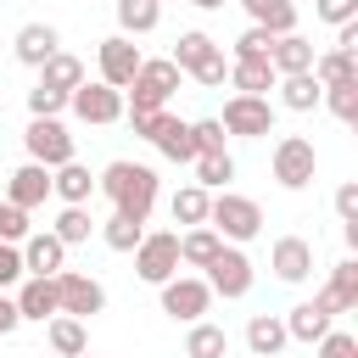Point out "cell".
Here are the masks:
<instances>
[{
  "label": "cell",
  "instance_id": "7402d4cb",
  "mask_svg": "<svg viewBox=\"0 0 358 358\" xmlns=\"http://www.w3.org/2000/svg\"><path fill=\"white\" fill-rule=\"evenodd\" d=\"M11 302H17V313H22V319H39V324L62 313V302H56V280H34V274L22 280V291H17Z\"/></svg>",
  "mask_w": 358,
  "mask_h": 358
},
{
  "label": "cell",
  "instance_id": "1f68e13d",
  "mask_svg": "<svg viewBox=\"0 0 358 358\" xmlns=\"http://www.w3.org/2000/svg\"><path fill=\"white\" fill-rule=\"evenodd\" d=\"M207 207H213V196H207L201 185H185V190H173V224L196 229V224H207Z\"/></svg>",
  "mask_w": 358,
  "mask_h": 358
},
{
  "label": "cell",
  "instance_id": "d590c367",
  "mask_svg": "<svg viewBox=\"0 0 358 358\" xmlns=\"http://www.w3.org/2000/svg\"><path fill=\"white\" fill-rule=\"evenodd\" d=\"M140 235H145V224H134V218H123V213H112V218L101 224V241H106L112 252H134Z\"/></svg>",
  "mask_w": 358,
  "mask_h": 358
},
{
  "label": "cell",
  "instance_id": "6da1fadb",
  "mask_svg": "<svg viewBox=\"0 0 358 358\" xmlns=\"http://www.w3.org/2000/svg\"><path fill=\"white\" fill-rule=\"evenodd\" d=\"M95 190L112 196V213H123L134 224H145L151 207H157V173L145 162H106V173L95 179Z\"/></svg>",
  "mask_w": 358,
  "mask_h": 358
},
{
  "label": "cell",
  "instance_id": "30bf717a",
  "mask_svg": "<svg viewBox=\"0 0 358 358\" xmlns=\"http://www.w3.org/2000/svg\"><path fill=\"white\" fill-rule=\"evenodd\" d=\"M56 302H62L67 319H90V313L106 308V291H101V280L78 274V268H62V274H56Z\"/></svg>",
  "mask_w": 358,
  "mask_h": 358
},
{
  "label": "cell",
  "instance_id": "277c9868",
  "mask_svg": "<svg viewBox=\"0 0 358 358\" xmlns=\"http://www.w3.org/2000/svg\"><path fill=\"white\" fill-rule=\"evenodd\" d=\"M173 90H179V67H173V62H140V73H134V84H129V106H123V112H162Z\"/></svg>",
  "mask_w": 358,
  "mask_h": 358
},
{
  "label": "cell",
  "instance_id": "5b68a950",
  "mask_svg": "<svg viewBox=\"0 0 358 358\" xmlns=\"http://www.w3.org/2000/svg\"><path fill=\"white\" fill-rule=\"evenodd\" d=\"M134 274L145 285H168L179 274V235L173 229H157V235H140L134 246Z\"/></svg>",
  "mask_w": 358,
  "mask_h": 358
},
{
  "label": "cell",
  "instance_id": "4316f807",
  "mask_svg": "<svg viewBox=\"0 0 358 358\" xmlns=\"http://www.w3.org/2000/svg\"><path fill=\"white\" fill-rule=\"evenodd\" d=\"M39 84H45V90H62V95H73V90L84 84V62H78V56H67V50H56V56L39 67Z\"/></svg>",
  "mask_w": 358,
  "mask_h": 358
},
{
  "label": "cell",
  "instance_id": "ffe728a7",
  "mask_svg": "<svg viewBox=\"0 0 358 358\" xmlns=\"http://www.w3.org/2000/svg\"><path fill=\"white\" fill-rule=\"evenodd\" d=\"M229 84H235V95H263L268 101V90L280 78H274L268 56H241V62H229Z\"/></svg>",
  "mask_w": 358,
  "mask_h": 358
},
{
  "label": "cell",
  "instance_id": "ac0fdd59",
  "mask_svg": "<svg viewBox=\"0 0 358 358\" xmlns=\"http://www.w3.org/2000/svg\"><path fill=\"white\" fill-rule=\"evenodd\" d=\"M56 45H62V39H56V28H50V22H22L11 50H17V62H22V67H45V62L56 56Z\"/></svg>",
  "mask_w": 358,
  "mask_h": 358
},
{
  "label": "cell",
  "instance_id": "816d5d0a",
  "mask_svg": "<svg viewBox=\"0 0 358 358\" xmlns=\"http://www.w3.org/2000/svg\"><path fill=\"white\" fill-rule=\"evenodd\" d=\"M224 358H229V352H224Z\"/></svg>",
  "mask_w": 358,
  "mask_h": 358
},
{
  "label": "cell",
  "instance_id": "7dc6e473",
  "mask_svg": "<svg viewBox=\"0 0 358 358\" xmlns=\"http://www.w3.org/2000/svg\"><path fill=\"white\" fill-rule=\"evenodd\" d=\"M17 324H22V313H17V302H11L6 291H0V336H11Z\"/></svg>",
  "mask_w": 358,
  "mask_h": 358
},
{
  "label": "cell",
  "instance_id": "7c38bea8",
  "mask_svg": "<svg viewBox=\"0 0 358 358\" xmlns=\"http://www.w3.org/2000/svg\"><path fill=\"white\" fill-rule=\"evenodd\" d=\"M140 50H134V39H123V34H112V39H101V84L106 90H129L134 84V73H140Z\"/></svg>",
  "mask_w": 358,
  "mask_h": 358
},
{
  "label": "cell",
  "instance_id": "ba28073f",
  "mask_svg": "<svg viewBox=\"0 0 358 358\" xmlns=\"http://www.w3.org/2000/svg\"><path fill=\"white\" fill-rule=\"evenodd\" d=\"M218 123H224V134H246V140H257V134H274V106H268L263 95H229Z\"/></svg>",
  "mask_w": 358,
  "mask_h": 358
},
{
  "label": "cell",
  "instance_id": "e0dca14e",
  "mask_svg": "<svg viewBox=\"0 0 358 358\" xmlns=\"http://www.w3.org/2000/svg\"><path fill=\"white\" fill-rule=\"evenodd\" d=\"M313 308H324L330 319L336 313H347V308H358V263L347 257V263H336V274H330V285L313 296Z\"/></svg>",
  "mask_w": 358,
  "mask_h": 358
},
{
  "label": "cell",
  "instance_id": "f546056e",
  "mask_svg": "<svg viewBox=\"0 0 358 358\" xmlns=\"http://www.w3.org/2000/svg\"><path fill=\"white\" fill-rule=\"evenodd\" d=\"M324 330H330V313L313 308V302H296L291 319H285V336H291V341H319Z\"/></svg>",
  "mask_w": 358,
  "mask_h": 358
},
{
  "label": "cell",
  "instance_id": "60d3db41",
  "mask_svg": "<svg viewBox=\"0 0 358 358\" xmlns=\"http://www.w3.org/2000/svg\"><path fill=\"white\" fill-rule=\"evenodd\" d=\"M319 358H358V336H347V330H324V336H319Z\"/></svg>",
  "mask_w": 358,
  "mask_h": 358
},
{
  "label": "cell",
  "instance_id": "f907efd6",
  "mask_svg": "<svg viewBox=\"0 0 358 358\" xmlns=\"http://www.w3.org/2000/svg\"><path fill=\"white\" fill-rule=\"evenodd\" d=\"M151 6H162V0H151Z\"/></svg>",
  "mask_w": 358,
  "mask_h": 358
},
{
  "label": "cell",
  "instance_id": "603a6c76",
  "mask_svg": "<svg viewBox=\"0 0 358 358\" xmlns=\"http://www.w3.org/2000/svg\"><path fill=\"white\" fill-rule=\"evenodd\" d=\"M285 319H274V313H252L246 319V347H252V358H280L285 352Z\"/></svg>",
  "mask_w": 358,
  "mask_h": 358
},
{
  "label": "cell",
  "instance_id": "c3c4849f",
  "mask_svg": "<svg viewBox=\"0 0 358 358\" xmlns=\"http://www.w3.org/2000/svg\"><path fill=\"white\" fill-rule=\"evenodd\" d=\"M190 6H201V11H218V6H224V0H190Z\"/></svg>",
  "mask_w": 358,
  "mask_h": 358
},
{
  "label": "cell",
  "instance_id": "3957f363",
  "mask_svg": "<svg viewBox=\"0 0 358 358\" xmlns=\"http://www.w3.org/2000/svg\"><path fill=\"white\" fill-rule=\"evenodd\" d=\"M207 229H218V241H252V235L263 229V207H257L252 196L224 190V196H213V207H207Z\"/></svg>",
  "mask_w": 358,
  "mask_h": 358
},
{
  "label": "cell",
  "instance_id": "8992f818",
  "mask_svg": "<svg viewBox=\"0 0 358 358\" xmlns=\"http://www.w3.org/2000/svg\"><path fill=\"white\" fill-rule=\"evenodd\" d=\"M22 145H28V162H39V168L73 162V134H67L56 117H34V123L22 129Z\"/></svg>",
  "mask_w": 358,
  "mask_h": 358
},
{
  "label": "cell",
  "instance_id": "484cf974",
  "mask_svg": "<svg viewBox=\"0 0 358 358\" xmlns=\"http://www.w3.org/2000/svg\"><path fill=\"white\" fill-rule=\"evenodd\" d=\"M45 341H50V352H56V358H78V352H90V336H84V319H67V313H56V319H50V330H45Z\"/></svg>",
  "mask_w": 358,
  "mask_h": 358
},
{
  "label": "cell",
  "instance_id": "681fc988",
  "mask_svg": "<svg viewBox=\"0 0 358 358\" xmlns=\"http://www.w3.org/2000/svg\"><path fill=\"white\" fill-rule=\"evenodd\" d=\"M78 358H95V352H78Z\"/></svg>",
  "mask_w": 358,
  "mask_h": 358
},
{
  "label": "cell",
  "instance_id": "8fae6325",
  "mask_svg": "<svg viewBox=\"0 0 358 358\" xmlns=\"http://www.w3.org/2000/svg\"><path fill=\"white\" fill-rule=\"evenodd\" d=\"M207 308H213V291H207V280H196V274H173V280L162 285V313H168V319H185V324H196Z\"/></svg>",
  "mask_w": 358,
  "mask_h": 358
},
{
  "label": "cell",
  "instance_id": "cb8c5ba5",
  "mask_svg": "<svg viewBox=\"0 0 358 358\" xmlns=\"http://www.w3.org/2000/svg\"><path fill=\"white\" fill-rule=\"evenodd\" d=\"M246 6V17H252V28H263V34H296V0H241Z\"/></svg>",
  "mask_w": 358,
  "mask_h": 358
},
{
  "label": "cell",
  "instance_id": "e575fe53",
  "mask_svg": "<svg viewBox=\"0 0 358 358\" xmlns=\"http://www.w3.org/2000/svg\"><path fill=\"white\" fill-rule=\"evenodd\" d=\"M90 229H95V218H90L84 207H62V218L50 224V235H56L62 246H78V241H90Z\"/></svg>",
  "mask_w": 358,
  "mask_h": 358
},
{
  "label": "cell",
  "instance_id": "5bb4252c",
  "mask_svg": "<svg viewBox=\"0 0 358 358\" xmlns=\"http://www.w3.org/2000/svg\"><path fill=\"white\" fill-rule=\"evenodd\" d=\"M62 268H67V246H62L50 229H39V235L22 241V274H34V280H56Z\"/></svg>",
  "mask_w": 358,
  "mask_h": 358
},
{
  "label": "cell",
  "instance_id": "836d02e7",
  "mask_svg": "<svg viewBox=\"0 0 358 358\" xmlns=\"http://www.w3.org/2000/svg\"><path fill=\"white\" fill-rule=\"evenodd\" d=\"M313 78H319V84L358 78V56H347V50H324V56H313Z\"/></svg>",
  "mask_w": 358,
  "mask_h": 358
},
{
  "label": "cell",
  "instance_id": "ab89813d",
  "mask_svg": "<svg viewBox=\"0 0 358 358\" xmlns=\"http://www.w3.org/2000/svg\"><path fill=\"white\" fill-rule=\"evenodd\" d=\"M62 106H67V95H62V90H45V84H34V90H28V112H34V117H56Z\"/></svg>",
  "mask_w": 358,
  "mask_h": 358
},
{
  "label": "cell",
  "instance_id": "b9f144b4",
  "mask_svg": "<svg viewBox=\"0 0 358 358\" xmlns=\"http://www.w3.org/2000/svg\"><path fill=\"white\" fill-rule=\"evenodd\" d=\"M313 11H319L330 28H341V22H352V17H358V0H313Z\"/></svg>",
  "mask_w": 358,
  "mask_h": 358
},
{
  "label": "cell",
  "instance_id": "f6af8a7d",
  "mask_svg": "<svg viewBox=\"0 0 358 358\" xmlns=\"http://www.w3.org/2000/svg\"><path fill=\"white\" fill-rule=\"evenodd\" d=\"M336 213H341V224H358V185L352 179L336 190Z\"/></svg>",
  "mask_w": 358,
  "mask_h": 358
},
{
  "label": "cell",
  "instance_id": "7a4b0ae2",
  "mask_svg": "<svg viewBox=\"0 0 358 358\" xmlns=\"http://www.w3.org/2000/svg\"><path fill=\"white\" fill-rule=\"evenodd\" d=\"M179 73H190L201 90H218L224 78H229V62H224V50L201 34V28H190V34H179V45H173V56H168Z\"/></svg>",
  "mask_w": 358,
  "mask_h": 358
},
{
  "label": "cell",
  "instance_id": "8d00e7d4",
  "mask_svg": "<svg viewBox=\"0 0 358 358\" xmlns=\"http://www.w3.org/2000/svg\"><path fill=\"white\" fill-rule=\"evenodd\" d=\"M341 123H352L358 117V78H341V84H324V95H319Z\"/></svg>",
  "mask_w": 358,
  "mask_h": 358
},
{
  "label": "cell",
  "instance_id": "ee69618b",
  "mask_svg": "<svg viewBox=\"0 0 358 358\" xmlns=\"http://www.w3.org/2000/svg\"><path fill=\"white\" fill-rule=\"evenodd\" d=\"M17 280H22V252H17L11 241H0V291L17 285Z\"/></svg>",
  "mask_w": 358,
  "mask_h": 358
},
{
  "label": "cell",
  "instance_id": "44dd1931",
  "mask_svg": "<svg viewBox=\"0 0 358 358\" xmlns=\"http://www.w3.org/2000/svg\"><path fill=\"white\" fill-rule=\"evenodd\" d=\"M50 196H62L67 207H84L95 196V173L84 162H62V168H50Z\"/></svg>",
  "mask_w": 358,
  "mask_h": 358
},
{
  "label": "cell",
  "instance_id": "2e32d148",
  "mask_svg": "<svg viewBox=\"0 0 358 358\" xmlns=\"http://www.w3.org/2000/svg\"><path fill=\"white\" fill-rule=\"evenodd\" d=\"M268 263H274V274H280L285 285H302V280L313 274V246H308L302 235H280V241H274V257H268Z\"/></svg>",
  "mask_w": 358,
  "mask_h": 358
},
{
  "label": "cell",
  "instance_id": "d6a6232c",
  "mask_svg": "<svg viewBox=\"0 0 358 358\" xmlns=\"http://www.w3.org/2000/svg\"><path fill=\"white\" fill-rule=\"evenodd\" d=\"M157 17H162V6H151V0H117V28H123V39H129V34H151Z\"/></svg>",
  "mask_w": 358,
  "mask_h": 358
},
{
  "label": "cell",
  "instance_id": "74e56055",
  "mask_svg": "<svg viewBox=\"0 0 358 358\" xmlns=\"http://www.w3.org/2000/svg\"><path fill=\"white\" fill-rule=\"evenodd\" d=\"M235 179V157L224 151V157H196V185L201 190H224Z\"/></svg>",
  "mask_w": 358,
  "mask_h": 358
},
{
  "label": "cell",
  "instance_id": "83f0119b",
  "mask_svg": "<svg viewBox=\"0 0 358 358\" xmlns=\"http://www.w3.org/2000/svg\"><path fill=\"white\" fill-rule=\"evenodd\" d=\"M218 229H207V224H196V229H185L179 235V263H190V268H207L213 257H218Z\"/></svg>",
  "mask_w": 358,
  "mask_h": 358
},
{
  "label": "cell",
  "instance_id": "4fadbf2b",
  "mask_svg": "<svg viewBox=\"0 0 358 358\" xmlns=\"http://www.w3.org/2000/svg\"><path fill=\"white\" fill-rule=\"evenodd\" d=\"M67 106L84 117V123H117L123 117V90H106V84H78L67 95Z\"/></svg>",
  "mask_w": 358,
  "mask_h": 358
},
{
  "label": "cell",
  "instance_id": "7bdbcfd3",
  "mask_svg": "<svg viewBox=\"0 0 358 358\" xmlns=\"http://www.w3.org/2000/svg\"><path fill=\"white\" fill-rule=\"evenodd\" d=\"M268 45H274V34H263V28H246V34L235 39V62H241V56H268Z\"/></svg>",
  "mask_w": 358,
  "mask_h": 358
},
{
  "label": "cell",
  "instance_id": "f1b7e54d",
  "mask_svg": "<svg viewBox=\"0 0 358 358\" xmlns=\"http://www.w3.org/2000/svg\"><path fill=\"white\" fill-rule=\"evenodd\" d=\"M274 90H280V101H285L291 112H313V106H319V95H324V84H319L313 73H291V78H280Z\"/></svg>",
  "mask_w": 358,
  "mask_h": 358
},
{
  "label": "cell",
  "instance_id": "d6986e66",
  "mask_svg": "<svg viewBox=\"0 0 358 358\" xmlns=\"http://www.w3.org/2000/svg\"><path fill=\"white\" fill-rule=\"evenodd\" d=\"M268 67H274V78H291V73H313V45H308L302 34H280V39L268 45Z\"/></svg>",
  "mask_w": 358,
  "mask_h": 358
},
{
  "label": "cell",
  "instance_id": "9a60e30c",
  "mask_svg": "<svg viewBox=\"0 0 358 358\" xmlns=\"http://www.w3.org/2000/svg\"><path fill=\"white\" fill-rule=\"evenodd\" d=\"M45 196H50V168H39V162H22V168L6 179V201L22 207V213H34Z\"/></svg>",
  "mask_w": 358,
  "mask_h": 358
},
{
  "label": "cell",
  "instance_id": "d4e9b609",
  "mask_svg": "<svg viewBox=\"0 0 358 358\" xmlns=\"http://www.w3.org/2000/svg\"><path fill=\"white\" fill-rule=\"evenodd\" d=\"M151 145H157L162 157H173V162H196V151H190V123H179L173 112H162V117H157Z\"/></svg>",
  "mask_w": 358,
  "mask_h": 358
},
{
  "label": "cell",
  "instance_id": "52a82bcc",
  "mask_svg": "<svg viewBox=\"0 0 358 358\" xmlns=\"http://www.w3.org/2000/svg\"><path fill=\"white\" fill-rule=\"evenodd\" d=\"M207 291L213 296H246L252 291V257L241 252V246H218V257L207 263Z\"/></svg>",
  "mask_w": 358,
  "mask_h": 358
},
{
  "label": "cell",
  "instance_id": "f35d334b",
  "mask_svg": "<svg viewBox=\"0 0 358 358\" xmlns=\"http://www.w3.org/2000/svg\"><path fill=\"white\" fill-rule=\"evenodd\" d=\"M190 151H196V157H224V123H218V117L190 123Z\"/></svg>",
  "mask_w": 358,
  "mask_h": 358
},
{
  "label": "cell",
  "instance_id": "9c48e42d",
  "mask_svg": "<svg viewBox=\"0 0 358 358\" xmlns=\"http://www.w3.org/2000/svg\"><path fill=\"white\" fill-rule=\"evenodd\" d=\"M313 168H319V157H313V140H302V134H285V140L274 145V179H280L285 190H302V185H313Z\"/></svg>",
  "mask_w": 358,
  "mask_h": 358
},
{
  "label": "cell",
  "instance_id": "4dcf8cb0",
  "mask_svg": "<svg viewBox=\"0 0 358 358\" xmlns=\"http://www.w3.org/2000/svg\"><path fill=\"white\" fill-rule=\"evenodd\" d=\"M224 352H229V336H224L218 324L196 319V324H190V336H185V358H224Z\"/></svg>",
  "mask_w": 358,
  "mask_h": 358
},
{
  "label": "cell",
  "instance_id": "bcb514c9",
  "mask_svg": "<svg viewBox=\"0 0 358 358\" xmlns=\"http://www.w3.org/2000/svg\"><path fill=\"white\" fill-rule=\"evenodd\" d=\"M336 50H347V56H358V17L336 28Z\"/></svg>",
  "mask_w": 358,
  "mask_h": 358
}]
</instances>
